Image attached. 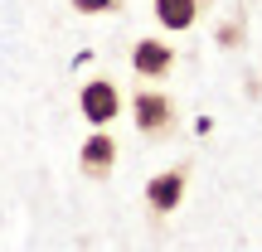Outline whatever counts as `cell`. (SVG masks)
<instances>
[{"instance_id": "cell-1", "label": "cell", "mask_w": 262, "mask_h": 252, "mask_svg": "<svg viewBox=\"0 0 262 252\" xmlns=\"http://www.w3.org/2000/svg\"><path fill=\"white\" fill-rule=\"evenodd\" d=\"M131 112H136V131L150 136V141H165L170 131H175V102H170L165 93L141 87V93L131 97Z\"/></svg>"}, {"instance_id": "cell-7", "label": "cell", "mask_w": 262, "mask_h": 252, "mask_svg": "<svg viewBox=\"0 0 262 252\" xmlns=\"http://www.w3.org/2000/svg\"><path fill=\"white\" fill-rule=\"evenodd\" d=\"M78 15H107V10H122V0H73Z\"/></svg>"}, {"instance_id": "cell-5", "label": "cell", "mask_w": 262, "mask_h": 252, "mask_svg": "<svg viewBox=\"0 0 262 252\" xmlns=\"http://www.w3.org/2000/svg\"><path fill=\"white\" fill-rule=\"evenodd\" d=\"M131 68H136L141 78H165L170 68H175V49L160 44V39H141V44L131 49Z\"/></svg>"}, {"instance_id": "cell-2", "label": "cell", "mask_w": 262, "mask_h": 252, "mask_svg": "<svg viewBox=\"0 0 262 252\" xmlns=\"http://www.w3.org/2000/svg\"><path fill=\"white\" fill-rule=\"evenodd\" d=\"M78 112H83L93 126H112L117 112H122V93H117V83H112V78H93V83H83V93H78Z\"/></svg>"}, {"instance_id": "cell-3", "label": "cell", "mask_w": 262, "mask_h": 252, "mask_svg": "<svg viewBox=\"0 0 262 252\" xmlns=\"http://www.w3.org/2000/svg\"><path fill=\"white\" fill-rule=\"evenodd\" d=\"M185 185H189V160H180L175 170L156 175V179L146 185V204H150V214H170V209H180V199H185Z\"/></svg>"}, {"instance_id": "cell-8", "label": "cell", "mask_w": 262, "mask_h": 252, "mask_svg": "<svg viewBox=\"0 0 262 252\" xmlns=\"http://www.w3.org/2000/svg\"><path fill=\"white\" fill-rule=\"evenodd\" d=\"M219 44H224V49H238V44H243V29H238V25H219Z\"/></svg>"}, {"instance_id": "cell-6", "label": "cell", "mask_w": 262, "mask_h": 252, "mask_svg": "<svg viewBox=\"0 0 262 252\" xmlns=\"http://www.w3.org/2000/svg\"><path fill=\"white\" fill-rule=\"evenodd\" d=\"M204 5H209V0H156V19L165 29H189Z\"/></svg>"}, {"instance_id": "cell-4", "label": "cell", "mask_w": 262, "mask_h": 252, "mask_svg": "<svg viewBox=\"0 0 262 252\" xmlns=\"http://www.w3.org/2000/svg\"><path fill=\"white\" fill-rule=\"evenodd\" d=\"M78 165H83L88 179H107V175H112V165H117V141H112V131H107V126H97L93 136L83 141Z\"/></svg>"}]
</instances>
